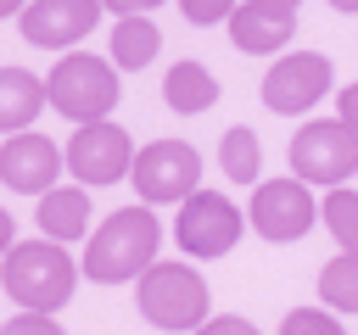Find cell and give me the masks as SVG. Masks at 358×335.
Segmentation results:
<instances>
[{
  "label": "cell",
  "mask_w": 358,
  "mask_h": 335,
  "mask_svg": "<svg viewBox=\"0 0 358 335\" xmlns=\"http://www.w3.org/2000/svg\"><path fill=\"white\" fill-rule=\"evenodd\" d=\"M157 240H162V223L151 207H123L112 212L90 246H84V279L95 285H123V279H140L151 262H157Z\"/></svg>",
  "instance_id": "obj_1"
},
{
  "label": "cell",
  "mask_w": 358,
  "mask_h": 335,
  "mask_svg": "<svg viewBox=\"0 0 358 335\" xmlns=\"http://www.w3.org/2000/svg\"><path fill=\"white\" fill-rule=\"evenodd\" d=\"M73 279H78V268H73L67 246L50 240V234L45 240H17L6 251V296L17 307H28V313L67 307L73 302Z\"/></svg>",
  "instance_id": "obj_2"
},
{
  "label": "cell",
  "mask_w": 358,
  "mask_h": 335,
  "mask_svg": "<svg viewBox=\"0 0 358 335\" xmlns=\"http://www.w3.org/2000/svg\"><path fill=\"white\" fill-rule=\"evenodd\" d=\"M145 324L157 329H201L207 324V279L190 262H151L134 285Z\"/></svg>",
  "instance_id": "obj_3"
},
{
  "label": "cell",
  "mask_w": 358,
  "mask_h": 335,
  "mask_svg": "<svg viewBox=\"0 0 358 335\" xmlns=\"http://www.w3.org/2000/svg\"><path fill=\"white\" fill-rule=\"evenodd\" d=\"M45 84H50V106L73 128L101 123L117 106V61H106V56H62Z\"/></svg>",
  "instance_id": "obj_4"
},
{
  "label": "cell",
  "mask_w": 358,
  "mask_h": 335,
  "mask_svg": "<svg viewBox=\"0 0 358 335\" xmlns=\"http://www.w3.org/2000/svg\"><path fill=\"white\" fill-rule=\"evenodd\" d=\"M291 173L308 184H347L358 179V128L347 117H313L291 140Z\"/></svg>",
  "instance_id": "obj_5"
},
{
  "label": "cell",
  "mask_w": 358,
  "mask_h": 335,
  "mask_svg": "<svg viewBox=\"0 0 358 335\" xmlns=\"http://www.w3.org/2000/svg\"><path fill=\"white\" fill-rule=\"evenodd\" d=\"M246 218H252V229H257L263 240L285 246V240H302V234L313 229V218H324V207H313L308 179H263V184L252 190Z\"/></svg>",
  "instance_id": "obj_6"
},
{
  "label": "cell",
  "mask_w": 358,
  "mask_h": 335,
  "mask_svg": "<svg viewBox=\"0 0 358 335\" xmlns=\"http://www.w3.org/2000/svg\"><path fill=\"white\" fill-rule=\"evenodd\" d=\"M134 140L112 123V117H101V123H78V134L67 140V173L78 179V184H117L123 173H134Z\"/></svg>",
  "instance_id": "obj_7"
},
{
  "label": "cell",
  "mask_w": 358,
  "mask_h": 335,
  "mask_svg": "<svg viewBox=\"0 0 358 335\" xmlns=\"http://www.w3.org/2000/svg\"><path fill=\"white\" fill-rule=\"evenodd\" d=\"M134 190H140V201L145 207H162V201H185V195H196V179H201V156H196V145H185V140H157V145H145L140 156H134Z\"/></svg>",
  "instance_id": "obj_8"
},
{
  "label": "cell",
  "mask_w": 358,
  "mask_h": 335,
  "mask_svg": "<svg viewBox=\"0 0 358 335\" xmlns=\"http://www.w3.org/2000/svg\"><path fill=\"white\" fill-rule=\"evenodd\" d=\"M173 240H179L190 257H224V251H235V240H241V212H235V201L218 195V190L185 195V201H179V218H173Z\"/></svg>",
  "instance_id": "obj_9"
},
{
  "label": "cell",
  "mask_w": 358,
  "mask_h": 335,
  "mask_svg": "<svg viewBox=\"0 0 358 335\" xmlns=\"http://www.w3.org/2000/svg\"><path fill=\"white\" fill-rule=\"evenodd\" d=\"M330 56H319V50H291V56H280L268 73H263V106L268 112H280V117H296V112H308V106H319L324 95H330Z\"/></svg>",
  "instance_id": "obj_10"
},
{
  "label": "cell",
  "mask_w": 358,
  "mask_h": 335,
  "mask_svg": "<svg viewBox=\"0 0 358 335\" xmlns=\"http://www.w3.org/2000/svg\"><path fill=\"white\" fill-rule=\"evenodd\" d=\"M62 168H67V151L56 140H45L39 128L6 134V145H0V179H6L11 195H34V190L45 195V190H56Z\"/></svg>",
  "instance_id": "obj_11"
},
{
  "label": "cell",
  "mask_w": 358,
  "mask_h": 335,
  "mask_svg": "<svg viewBox=\"0 0 358 335\" xmlns=\"http://www.w3.org/2000/svg\"><path fill=\"white\" fill-rule=\"evenodd\" d=\"M101 11H106V0H28V11L17 22H22V39L28 45L67 50V45H78L101 22Z\"/></svg>",
  "instance_id": "obj_12"
},
{
  "label": "cell",
  "mask_w": 358,
  "mask_h": 335,
  "mask_svg": "<svg viewBox=\"0 0 358 335\" xmlns=\"http://www.w3.org/2000/svg\"><path fill=\"white\" fill-rule=\"evenodd\" d=\"M291 34H296V11H285V6L241 0V6L229 11V39H235L246 56H274V50L291 45Z\"/></svg>",
  "instance_id": "obj_13"
},
{
  "label": "cell",
  "mask_w": 358,
  "mask_h": 335,
  "mask_svg": "<svg viewBox=\"0 0 358 335\" xmlns=\"http://www.w3.org/2000/svg\"><path fill=\"white\" fill-rule=\"evenodd\" d=\"M39 106H50V84L34 78L28 67H6V73H0V128H6V134L34 128Z\"/></svg>",
  "instance_id": "obj_14"
},
{
  "label": "cell",
  "mask_w": 358,
  "mask_h": 335,
  "mask_svg": "<svg viewBox=\"0 0 358 335\" xmlns=\"http://www.w3.org/2000/svg\"><path fill=\"white\" fill-rule=\"evenodd\" d=\"M90 229V190L73 179V184H56V190H45L39 195V234H50V240H78Z\"/></svg>",
  "instance_id": "obj_15"
},
{
  "label": "cell",
  "mask_w": 358,
  "mask_h": 335,
  "mask_svg": "<svg viewBox=\"0 0 358 335\" xmlns=\"http://www.w3.org/2000/svg\"><path fill=\"white\" fill-rule=\"evenodd\" d=\"M162 100H168L173 112H185V117H190V112H207V106L218 100V84H213V73H207L201 61H190V56H185V61H173V67H168V78H162Z\"/></svg>",
  "instance_id": "obj_16"
},
{
  "label": "cell",
  "mask_w": 358,
  "mask_h": 335,
  "mask_svg": "<svg viewBox=\"0 0 358 335\" xmlns=\"http://www.w3.org/2000/svg\"><path fill=\"white\" fill-rule=\"evenodd\" d=\"M162 50V34H157V22L140 11V17H117V28H112V61L123 67V73H140L151 56Z\"/></svg>",
  "instance_id": "obj_17"
},
{
  "label": "cell",
  "mask_w": 358,
  "mask_h": 335,
  "mask_svg": "<svg viewBox=\"0 0 358 335\" xmlns=\"http://www.w3.org/2000/svg\"><path fill=\"white\" fill-rule=\"evenodd\" d=\"M319 296L336 313H358V251H336L319 268Z\"/></svg>",
  "instance_id": "obj_18"
},
{
  "label": "cell",
  "mask_w": 358,
  "mask_h": 335,
  "mask_svg": "<svg viewBox=\"0 0 358 335\" xmlns=\"http://www.w3.org/2000/svg\"><path fill=\"white\" fill-rule=\"evenodd\" d=\"M218 168H224V179H235V184H257V173H263V145H257V134H252V128H229L224 145H218Z\"/></svg>",
  "instance_id": "obj_19"
},
{
  "label": "cell",
  "mask_w": 358,
  "mask_h": 335,
  "mask_svg": "<svg viewBox=\"0 0 358 335\" xmlns=\"http://www.w3.org/2000/svg\"><path fill=\"white\" fill-rule=\"evenodd\" d=\"M324 229L336 234L341 251H358V190H330L324 195Z\"/></svg>",
  "instance_id": "obj_20"
},
{
  "label": "cell",
  "mask_w": 358,
  "mask_h": 335,
  "mask_svg": "<svg viewBox=\"0 0 358 335\" xmlns=\"http://www.w3.org/2000/svg\"><path fill=\"white\" fill-rule=\"evenodd\" d=\"M280 335H347V329H341L324 307H296V313H285Z\"/></svg>",
  "instance_id": "obj_21"
},
{
  "label": "cell",
  "mask_w": 358,
  "mask_h": 335,
  "mask_svg": "<svg viewBox=\"0 0 358 335\" xmlns=\"http://www.w3.org/2000/svg\"><path fill=\"white\" fill-rule=\"evenodd\" d=\"M0 335H67V329H62L50 313H28V307H17V313L6 318V329H0Z\"/></svg>",
  "instance_id": "obj_22"
},
{
  "label": "cell",
  "mask_w": 358,
  "mask_h": 335,
  "mask_svg": "<svg viewBox=\"0 0 358 335\" xmlns=\"http://www.w3.org/2000/svg\"><path fill=\"white\" fill-rule=\"evenodd\" d=\"M179 11H185L196 28H213V22H224V17L235 11V0H179Z\"/></svg>",
  "instance_id": "obj_23"
},
{
  "label": "cell",
  "mask_w": 358,
  "mask_h": 335,
  "mask_svg": "<svg viewBox=\"0 0 358 335\" xmlns=\"http://www.w3.org/2000/svg\"><path fill=\"white\" fill-rule=\"evenodd\" d=\"M196 335H257V324H246V318H235V313H224V318H207Z\"/></svg>",
  "instance_id": "obj_24"
},
{
  "label": "cell",
  "mask_w": 358,
  "mask_h": 335,
  "mask_svg": "<svg viewBox=\"0 0 358 335\" xmlns=\"http://www.w3.org/2000/svg\"><path fill=\"white\" fill-rule=\"evenodd\" d=\"M336 117H347V123L358 128V78H352V84H347V89L336 95Z\"/></svg>",
  "instance_id": "obj_25"
},
{
  "label": "cell",
  "mask_w": 358,
  "mask_h": 335,
  "mask_svg": "<svg viewBox=\"0 0 358 335\" xmlns=\"http://www.w3.org/2000/svg\"><path fill=\"white\" fill-rule=\"evenodd\" d=\"M151 6H162V0H106V11H117V17H140Z\"/></svg>",
  "instance_id": "obj_26"
},
{
  "label": "cell",
  "mask_w": 358,
  "mask_h": 335,
  "mask_svg": "<svg viewBox=\"0 0 358 335\" xmlns=\"http://www.w3.org/2000/svg\"><path fill=\"white\" fill-rule=\"evenodd\" d=\"M0 246H6V251H11V246H17V218H11V212H6V218H0Z\"/></svg>",
  "instance_id": "obj_27"
},
{
  "label": "cell",
  "mask_w": 358,
  "mask_h": 335,
  "mask_svg": "<svg viewBox=\"0 0 358 335\" xmlns=\"http://www.w3.org/2000/svg\"><path fill=\"white\" fill-rule=\"evenodd\" d=\"M0 6H6V17H22L28 11V0H0Z\"/></svg>",
  "instance_id": "obj_28"
},
{
  "label": "cell",
  "mask_w": 358,
  "mask_h": 335,
  "mask_svg": "<svg viewBox=\"0 0 358 335\" xmlns=\"http://www.w3.org/2000/svg\"><path fill=\"white\" fill-rule=\"evenodd\" d=\"M330 6H336V11H347V17L358 11V0H330Z\"/></svg>",
  "instance_id": "obj_29"
},
{
  "label": "cell",
  "mask_w": 358,
  "mask_h": 335,
  "mask_svg": "<svg viewBox=\"0 0 358 335\" xmlns=\"http://www.w3.org/2000/svg\"><path fill=\"white\" fill-rule=\"evenodd\" d=\"M268 6H285V11H302V0H268Z\"/></svg>",
  "instance_id": "obj_30"
},
{
  "label": "cell",
  "mask_w": 358,
  "mask_h": 335,
  "mask_svg": "<svg viewBox=\"0 0 358 335\" xmlns=\"http://www.w3.org/2000/svg\"><path fill=\"white\" fill-rule=\"evenodd\" d=\"M352 184H358V179H352Z\"/></svg>",
  "instance_id": "obj_31"
}]
</instances>
